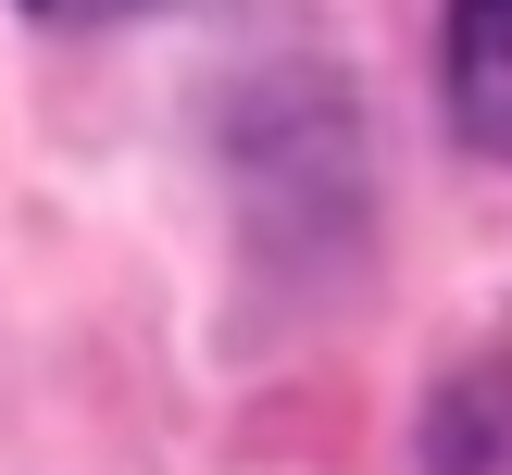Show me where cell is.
Wrapping results in <instances>:
<instances>
[{"instance_id": "obj_1", "label": "cell", "mask_w": 512, "mask_h": 475, "mask_svg": "<svg viewBox=\"0 0 512 475\" xmlns=\"http://www.w3.org/2000/svg\"><path fill=\"white\" fill-rule=\"evenodd\" d=\"M450 100L488 150H512V0H450Z\"/></svg>"}, {"instance_id": "obj_2", "label": "cell", "mask_w": 512, "mask_h": 475, "mask_svg": "<svg viewBox=\"0 0 512 475\" xmlns=\"http://www.w3.org/2000/svg\"><path fill=\"white\" fill-rule=\"evenodd\" d=\"M25 13H50V25H113V13H150V0H25Z\"/></svg>"}]
</instances>
